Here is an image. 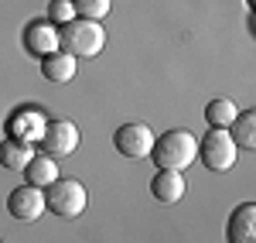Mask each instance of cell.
<instances>
[{
	"instance_id": "ba28073f",
	"label": "cell",
	"mask_w": 256,
	"mask_h": 243,
	"mask_svg": "<svg viewBox=\"0 0 256 243\" xmlns=\"http://www.w3.org/2000/svg\"><path fill=\"white\" fill-rule=\"evenodd\" d=\"M226 243H256V202H239L229 212Z\"/></svg>"
},
{
	"instance_id": "7c38bea8",
	"label": "cell",
	"mask_w": 256,
	"mask_h": 243,
	"mask_svg": "<svg viewBox=\"0 0 256 243\" xmlns=\"http://www.w3.org/2000/svg\"><path fill=\"white\" fill-rule=\"evenodd\" d=\"M41 76L48 82H58V86L62 82H72L76 79V59L58 48V52H52V55L41 59Z\"/></svg>"
},
{
	"instance_id": "2e32d148",
	"label": "cell",
	"mask_w": 256,
	"mask_h": 243,
	"mask_svg": "<svg viewBox=\"0 0 256 243\" xmlns=\"http://www.w3.org/2000/svg\"><path fill=\"white\" fill-rule=\"evenodd\" d=\"M239 106L229 96H216V100L205 106V123L212 127V130H229V123L236 120Z\"/></svg>"
},
{
	"instance_id": "7a4b0ae2",
	"label": "cell",
	"mask_w": 256,
	"mask_h": 243,
	"mask_svg": "<svg viewBox=\"0 0 256 243\" xmlns=\"http://www.w3.org/2000/svg\"><path fill=\"white\" fill-rule=\"evenodd\" d=\"M102 45H106V31L99 28V21L76 18L58 31V48L68 52L72 59H92L102 52Z\"/></svg>"
},
{
	"instance_id": "5bb4252c",
	"label": "cell",
	"mask_w": 256,
	"mask_h": 243,
	"mask_svg": "<svg viewBox=\"0 0 256 243\" xmlns=\"http://www.w3.org/2000/svg\"><path fill=\"white\" fill-rule=\"evenodd\" d=\"M229 137L236 151H253L256 147V110H239L236 120L229 123Z\"/></svg>"
},
{
	"instance_id": "4fadbf2b",
	"label": "cell",
	"mask_w": 256,
	"mask_h": 243,
	"mask_svg": "<svg viewBox=\"0 0 256 243\" xmlns=\"http://www.w3.org/2000/svg\"><path fill=\"white\" fill-rule=\"evenodd\" d=\"M24 178H28V185H34V188H48L55 178H62L58 175V158L34 154V158L28 161V168H24Z\"/></svg>"
},
{
	"instance_id": "3957f363",
	"label": "cell",
	"mask_w": 256,
	"mask_h": 243,
	"mask_svg": "<svg viewBox=\"0 0 256 243\" xmlns=\"http://www.w3.org/2000/svg\"><path fill=\"white\" fill-rule=\"evenodd\" d=\"M86 205H89V195L79 178H55L44 188V209L55 212L58 219H76L82 216Z\"/></svg>"
},
{
	"instance_id": "30bf717a",
	"label": "cell",
	"mask_w": 256,
	"mask_h": 243,
	"mask_svg": "<svg viewBox=\"0 0 256 243\" xmlns=\"http://www.w3.org/2000/svg\"><path fill=\"white\" fill-rule=\"evenodd\" d=\"M150 195L158 199L160 205H174L184 199V178H181V171H160L150 178Z\"/></svg>"
},
{
	"instance_id": "6da1fadb",
	"label": "cell",
	"mask_w": 256,
	"mask_h": 243,
	"mask_svg": "<svg viewBox=\"0 0 256 243\" xmlns=\"http://www.w3.org/2000/svg\"><path fill=\"white\" fill-rule=\"evenodd\" d=\"M147 158L158 164L160 171H184L198 158V137L184 127L164 130L160 137H154V147H150Z\"/></svg>"
},
{
	"instance_id": "9c48e42d",
	"label": "cell",
	"mask_w": 256,
	"mask_h": 243,
	"mask_svg": "<svg viewBox=\"0 0 256 243\" xmlns=\"http://www.w3.org/2000/svg\"><path fill=\"white\" fill-rule=\"evenodd\" d=\"M24 48L34 55V59H44L52 52H58V28L52 21H34L24 28Z\"/></svg>"
},
{
	"instance_id": "ac0fdd59",
	"label": "cell",
	"mask_w": 256,
	"mask_h": 243,
	"mask_svg": "<svg viewBox=\"0 0 256 243\" xmlns=\"http://www.w3.org/2000/svg\"><path fill=\"white\" fill-rule=\"evenodd\" d=\"M48 21L52 24H68V21H76V7H72V0H52L48 4Z\"/></svg>"
},
{
	"instance_id": "e0dca14e",
	"label": "cell",
	"mask_w": 256,
	"mask_h": 243,
	"mask_svg": "<svg viewBox=\"0 0 256 243\" xmlns=\"http://www.w3.org/2000/svg\"><path fill=\"white\" fill-rule=\"evenodd\" d=\"M110 4L113 0H72L76 18H86V21H102L110 14Z\"/></svg>"
},
{
	"instance_id": "8fae6325",
	"label": "cell",
	"mask_w": 256,
	"mask_h": 243,
	"mask_svg": "<svg viewBox=\"0 0 256 243\" xmlns=\"http://www.w3.org/2000/svg\"><path fill=\"white\" fill-rule=\"evenodd\" d=\"M44 117L41 113H34V110H24V113H18L14 120L7 123V137H18V141H28V144H38L41 134H44Z\"/></svg>"
},
{
	"instance_id": "277c9868",
	"label": "cell",
	"mask_w": 256,
	"mask_h": 243,
	"mask_svg": "<svg viewBox=\"0 0 256 243\" xmlns=\"http://www.w3.org/2000/svg\"><path fill=\"white\" fill-rule=\"evenodd\" d=\"M198 154H202V164L208 171H229L236 164V144L229 137V130H208L202 141H198Z\"/></svg>"
},
{
	"instance_id": "8992f818",
	"label": "cell",
	"mask_w": 256,
	"mask_h": 243,
	"mask_svg": "<svg viewBox=\"0 0 256 243\" xmlns=\"http://www.w3.org/2000/svg\"><path fill=\"white\" fill-rule=\"evenodd\" d=\"M113 144H116V151L123 158L140 161V158H147L150 147H154V130H150L147 123H123L116 134H113Z\"/></svg>"
},
{
	"instance_id": "9a60e30c",
	"label": "cell",
	"mask_w": 256,
	"mask_h": 243,
	"mask_svg": "<svg viewBox=\"0 0 256 243\" xmlns=\"http://www.w3.org/2000/svg\"><path fill=\"white\" fill-rule=\"evenodd\" d=\"M31 158H34V144L18 141V137H7V141L0 144V164L7 171H24Z\"/></svg>"
},
{
	"instance_id": "5b68a950",
	"label": "cell",
	"mask_w": 256,
	"mask_h": 243,
	"mask_svg": "<svg viewBox=\"0 0 256 243\" xmlns=\"http://www.w3.org/2000/svg\"><path fill=\"white\" fill-rule=\"evenodd\" d=\"M38 147L48 158H68V154L79 151V127L72 120H48Z\"/></svg>"
},
{
	"instance_id": "52a82bcc",
	"label": "cell",
	"mask_w": 256,
	"mask_h": 243,
	"mask_svg": "<svg viewBox=\"0 0 256 243\" xmlns=\"http://www.w3.org/2000/svg\"><path fill=\"white\" fill-rule=\"evenodd\" d=\"M7 209L10 216L20 219V223H34L41 212H44V188H34V185H20L7 195Z\"/></svg>"
}]
</instances>
